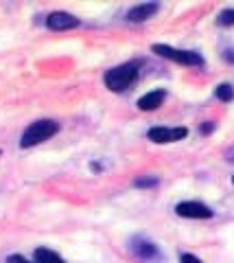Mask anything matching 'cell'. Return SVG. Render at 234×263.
I'll use <instances>...</instances> for the list:
<instances>
[{"label": "cell", "instance_id": "obj_1", "mask_svg": "<svg viewBox=\"0 0 234 263\" xmlns=\"http://www.w3.org/2000/svg\"><path fill=\"white\" fill-rule=\"evenodd\" d=\"M57 129H59V125H57L55 121H48V119L35 121V123H31V125L24 129L20 145L24 147V149H29V147L48 141V138H51L53 134H57Z\"/></svg>", "mask_w": 234, "mask_h": 263}, {"label": "cell", "instance_id": "obj_2", "mask_svg": "<svg viewBox=\"0 0 234 263\" xmlns=\"http://www.w3.org/2000/svg\"><path fill=\"white\" fill-rule=\"evenodd\" d=\"M136 77H138V64L129 62V64L116 66V68L108 70L105 84H108L110 90H114V92H123V90H127L129 86L134 84Z\"/></svg>", "mask_w": 234, "mask_h": 263}, {"label": "cell", "instance_id": "obj_3", "mask_svg": "<svg viewBox=\"0 0 234 263\" xmlns=\"http://www.w3.org/2000/svg\"><path fill=\"white\" fill-rule=\"evenodd\" d=\"M153 53H158L160 57H166L171 62L177 64H184V66H201L204 60L193 53V51H180V48H173V46H166V44H153Z\"/></svg>", "mask_w": 234, "mask_h": 263}, {"label": "cell", "instance_id": "obj_4", "mask_svg": "<svg viewBox=\"0 0 234 263\" xmlns=\"http://www.w3.org/2000/svg\"><path fill=\"white\" fill-rule=\"evenodd\" d=\"M149 141L153 143H175L188 136L186 127H151L149 129Z\"/></svg>", "mask_w": 234, "mask_h": 263}, {"label": "cell", "instance_id": "obj_5", "mask_svg": "<svg viewBox=\"0 0 234 263\" xmlns=\"http://www.w3.org/2000/svg\"><path fill=\"white\" fill-rule=\"evenodd\" d=\"M175 213L180 217H190V219H208L212 217V211L206 206V204L199 202H182L175 206Z\"/></svg>", "mask_w": 234, "mask_h": 263}, {"label": "cell", "instance_id": "obj_6", "mask_svg": "<svg viewBox=\"0 0 234 263\" xmlns=\"http://www.w3.org/2000/svg\"><path fill=\"white\" fill-rule=\"evenodd\" d=\"M48 29H53V31H63V29H75L79 27V18H75V15H70V13H63V11H55L48 15Z\"/></svg>", "mask_w": 234, "mask_h": 263}, {"label": "cell", "instance_id": "obj_7", "mask_svg": "<svg viewBox=\"0 0 234 263\" xmlns=\"http://www.w3.org/2000/svg\"><path fill=\"white\" fill-rule=\"evenodd\" d=\"M164 99H166V92H164V90H153V92H147L144 97L138 99V108L144 110V112L156 110V108H160V105L164 103Z\"/></svg>", "mask_w": 234, "mask_h": 263}, {"label": "cell", "instance_id": "obj_8", "mask_svg": "<svg viewBox=\"0 0 234 263\" xmlns=\"http://www.w3.org/2000/svg\"><path fill=\"white\" fill-rule=\"evenodd\" d=\"M156 11H158V5H156V3L138 5V7H134V9L127 13V20H129V22H144V20H149Z\"/></svg>", "mask_w": 234, "mask_h": 263}, {"label": "cell", "instance_id": "obj_9", "mask_svg": "<svg viewBox=\"0 0 234 263\" xmlns=\"http://www.w3.org/2000/svg\"><path fill=\"white\" fill-rule=\"evenodd\" d=\"M35 263H66L57 252L48 250V248H37L35 250Z\"/></svg>", "mask_w": 234, "mask_h": 263}, {"label": "cell", "instance_id": "obj_10", "mask_svg": "<svg viewBox=\"0 0 234 263\" xmlns=\"http://www.w3.org/2000/svg\"><path fill=\"white\" fill-rule=\"evenodd\" d=\"M217 99H221V101H232L234 99V88L230 84H221V86H217Z\"/></svg>", "mask_w": 234, "mask_h": 263}, {"label": "cell", "instance_id": "obj_11", "mask_svg": "<svg viewBox=\"0 0 234 263\" xmlns=\"http://www.w3.org/2000/svg\"><path fill=\"white\" fill-rule=\"evenodd\" d=\"M217 22L221 24V27H230V24H234V9H225L219 13V18H217Z\"/></svg>", "mask_w": 234, "mask_h": 263}, {"label": "cell", "instance_id": "obj_12", "mask_svg": "<svg viewBox=\"0 0 234 263\" xmlns=\"http://www.w3.org/2000/svg\"><path fill=\"white\" fill-rule=\"evenodd\" d=\"M136 252H138L140 257H153V254H156V248H153L151 243H140L138 248H136Z\"/></svg>", "mask_w": 234, "mask_h": 263}, {"label": "cell", "instance_id": "obj_13", "mask_svg": "<svg viewBox=\"0 0 234 263\" xmlns=\"http://www.w3.org/2000/svg\"><path fill=\"white\" fill-rule=\"evenodd\" d=\"M158 178H138L136 180V186H156Z\"/></svg>", "mask_w": 234, "mask_h": 263}, {"label": "cell", "instance_id": "obj_14", "mask_svg": "<svg viewBox=\"0 0 234 263\" xmlns=\"http://www.w3.org/2000/svg\"><path fill=\"white\" fill-rule=\"evenodd\" d=\"M7 263H31V261H27L24 257H20V254H11V257L7 259Z\"/></svg>", "mask_w": 234, "mask_h": 263}, {"label": "cell", "instance_id": "obj_15", "mask_svg": "<svg viewBox=\"0 0 234 263\" xmlns=\"http://www.w3.org/2000/svg\"><path fill=\"white\" fill-rule=\"evenodd\" d=\"M182 263H201L197 257H193V254H182Z\"/></svg>", "mask_w": 234, "mask_h": 263}, {"label": "cell", "instance_id": "obj_16", "mask_svg": "<svg viewBox=\"0 0 234 263\" xmlns=\"http://www.w3.org/2000/svg\"><path fill=\"white\" fill-rule=\"evenodd\" d=\"M212 123H206V125H201V134H208V132H212Z\"/></svg>", "mask_w": 234, "mask_h": 263}, {"label": "cell", "instance_id": "obj_17", "mask_svg": "<svg viewBox=\"0 0 234 263\" xmlns=\"http://www.w3.org/2000/svg\"><path fill=\"white\" fill-rule=\"evenodd\" d=\"M232 184H234V176H232Z\"/></svg>", "mask_w": 234, "mask_h": 263}]
</instances>
